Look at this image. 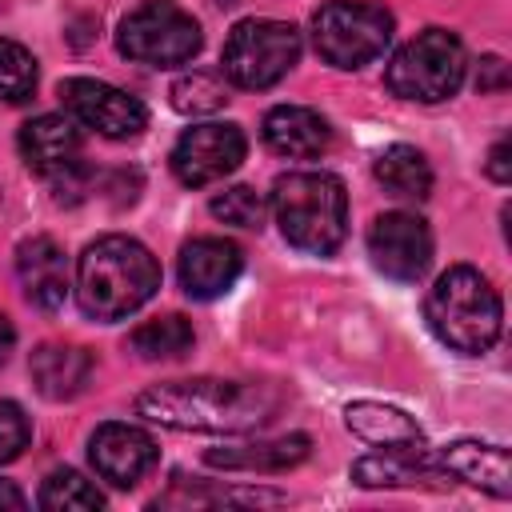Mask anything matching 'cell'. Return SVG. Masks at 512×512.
Instances as JSON below:
<instances>
[{
    "label": "cell",
    "mask_w": 512,
    "mask_h": 512,
    "mask_svg": "<svg viewBox=\"0 0 512 512\" xmlns=\"http://www.w3.org/2000/svg\"><path fill=\"white\" fill-rule=\"evenodd\" d=\"M488 176L496 184H508L512 180V168H508V140H496L492 152H488Z\"/></svg>",
    "instance_id": "obj_30"
},
{
    "label": "cell",
    "mask_w": 512,
    "mask_h": 512,
    "mask_svg": "<svg viewBox=\"0 0 512 512\" xmlns=\"http://www.w3.org/2000/svg\"><path fill=\"white\" fill-rule=\"evenodd\" d=\"M300 60V32L284 20H240L220 52V76L236 88L260 92L284 80Z\"/></svg>",
    "instance_id": "obj_6"
},
{
    "label": "cell",
    "mask_w": 512,
    "mask_h": 512,
    "mask_svg": "<svg viewBox=\"0 0 512 512\" xmlns=\"http://www.w3.org/2000/svg\"><path fill=\"white\" fill-rule=\"evenodd\" d=\"M272 216L292 248L332 256L348 232V192L332 172H284L272 184Z\"/></svg>",
    "instance_id": "obj_4"
},
{
    "label": "cell",
    "mask_w": 512,
    "mask_h": 512,
    "mask_svg": "<svg viewBox=\"0 0 512 512\" xmlns=\"http://www.w3.org/2000/svg\"><path fill=\"white\" fill-rule=\"evenodd\" d=\"M28 372H32V384L40 396L72 400L92 380V356L84 348H72V344H40L28 360Z\"/></svg>",
    "instance_id": "obj_19"
},
{
    "label": "cell",
    "mask_w": 512,
    "mask_h": 512,
    "mask_svg": "<svg viewBox=\"0 0 512 512\" xmlns=\"http://www.w3.org/2000/svg\"><path fill=\"white\" fill-rule=\"evenodd\" d=\"M136 412L176 432H248L272 416V396L240 380H168L140 392Z\"/></svg>",
    "instance_id": "obj_1"
},
{
    "label": "cell",
    "mask_w": 512,
    "mask_h": 512,
    "mask_svg": "<svg viewBox=\"0 0 512 512\" xmlns=\"http://www.w3.org/2000/svg\"><path fill=\"white\" fill-rule=\"evenodd\" d=\"M88 460H92L96 476L108 480L112 488H132L156 468L160 448L144 428L124 424V420H108V424H100L92 432Z\"/></svg>",
    "instance_id": "obj_12"
},
{
    "label": "cell",
    "mask_w": 512,
    "mask_h": 512,
    "mask_svg": "<svg viewBox=\"0 0 512 512\" xmlns=\"http://www.w3.org/2000/svg\"><path fill=\"white\" fill-rule=\"evenodd\" d=\"M244 268V252L224 240V236H196L180 248V260H176V272H180V288L192 296V300H216L224 296L236 276Z\"/></svg>",
    "instance_id": "obj_13"
},
{
    "label": "cell",
    "mask_w": 512,
    "mask_h": 512,
    "mask_svg": "<svg viewBox=\"0 0 512 512\" xmlns=\"http://www.w3.org/2000/svg\"><path fill=\"white\" fill-rule=\"evenodd\" d=\"M60 100L76 124L96 128L108 140H132L148 128V108L132 92L92 76H68L60 84Z\"/></svg>",
    "instance_id": "obj_9"
},
{
    "label": "cell",
    "mask_w": 512,
    "mask_h": 512,
    "mask_svg": "<svg viewBox=\"0 0 512 512\" xmlns=\"http://www.w3.org/2000/svg\"><path fill=\"white\" fill-rule=\"evenodd\" d=\"M244 152H248V140H244L240 124H224V120L192 124L172 148V172L180 184L204 188V184H216L228 172H236Z\"/></svg>",
    "instance_id": "obj_10"
},
{
    "label": "cell",
    "mask_w": 512,
    "mask_h": 512,
    "mask_svg": "<svg viewBox=\"0 0 512 512\" xmlns=\"http://www.w3.org/2000/svg\"><path fill=\"white\" fill-rule=\"evenodd\" d=\"M480 72H484V76H476V88L480 92H492V88H504L508 84V68H504L500 56H484L480 60Z\"/></svg>",
    "instance_id": "obj_29"
},
{
    "label": "cell",
    "mask_w": 512,
    "mask_h": 512,
    "mask_svg": "<svg viewBox=\"0 0 512 512\" xmlns=\"http://www.w3.org/2000/svg\"><path fill=\"white\" fill-rule=\"evenodd\" d=\"M12 344H16V332H12V324H8V316H0V360H8V352H12Z\"/></svg>",
    "instance_id": "obj_32"
},
{
    "label": "cell",
    "mask_w": 512,
    "mask_h": 512,
    "mask_svg": "<svg viewBox=\"0 0 512 512\" xmlns=\"http://www.w3.org/2000/svg\"><path fill=\"white\" fill-rule=\"evenodd\" d=\"M424 320L436 332L440 344H448L460 356H480L500 340L504 328V304L488 276H480L468 264H452L436 276V284L424 296Z\"/></svg>",
    "instance_id": "obj_3"
},
{
    "label": "cell",
    "mask_w": 512,
    "mask_h": 512,
    "mask_svg": "<svg viewBox=\"0 0 512 512\" xmlns=\"http://www.w3.org/2000/svg\"><path fill=\"white\" fill-rule=\"evenodd\" d=\"M24 504H28V496L12 480H0V508H24Z\"/></svg>",
    "instance_id": "obj_31"
},
{
    "label": "cell",
    "mask_w": 512,
    "mask_h": 512,
    "mask_svg": "<svg viewBox=\"0 0 512 512\" xmlns=\"http://www.w3.org/2000/svg\"><path fill=\"white\" fill-rule=\"evenodd\" d=\"M260 132H264V144L276 156H288V160H312V156H320L332 144L328 120L320 112L304 108V104H276V108H268Z\"/></svg>",
    "instance_id": "obj_15"
},
{
    "label": "cell",
    "mask_w": 512,
    "mask_h": 512,
    "mask_svg": "<svg viewBox=\"0 0 512 512\" xmlns=\"http://www.w3.org/2000/svg\"><path fill=\"white\" fill-rule=\"evenodd\" d=\"M212 216L224 220V224H236V228H260L264 224V212H268V200L248 188V184H236V188H224L220 196H212Z\"/></svg>",
    "instance_id": "obj_26"
},
{
    "label": "cell",
    "mask_w": 512,
    "mask_h": 512,
    "mask_svg": "<svg viewBox=\"0 0 512 512\" xmlns=\"http://www.w3.org/2000/svg\"><path fill=\"white\" fill-rule=\"evenodd\" d=\"M36 88V60L24 44L0 40V100H24Z\"/></svg>",
    "instance_id": "obj_27"
},
{
    "label": "cell",
    "mask_w": 512,
    "mask_h": 512,
    "mask_svg": "<svg viewBox=\"0 0 512 512\" xmlns=\"http://www.w3.org/2000/svg\"><path fill=\"white\" fill-rule=\"evenodd\" d=\"M368 256L388 280L416 284L432 264V232L416 212H380L368 228Z\"/></svg>",
    "instance_id": "obj_11"
},
{
    "label": "cell",
    "mask_w": 512,
    "mask_h": 512,
    "mask_svg": "<svg viewBox=\"0 0 512 512\" xmlns=\"http://www.w3.org/2000/svg\"><path fill=\"white\" fill-rule=\"evenodd\" d=\"M160 288L156 256L132 236H100L76 260V300L92 320H124Z\"/></svg>",
    "instance_id": "obj_2"
},
{
    "label": "cell",
    "mask_w": 512,
    "mask_h": 512,
    "mask_svg": "<svg viewBox=\"0 0 512 512\" xmlns=\"http://www.w3.org/2000/svg\"><path fill=\"white\" fill-rule=\"evenodd\" d=\"M200 44H204L200 24L184 8H176L172 0H148V4H140L136 12H128L120 20V32H116V48L128 60L152 64V68L188 64L200 52Z\"/></svg>",
    "instance_id": "obj_8"
},
{
    "label": "cell",
    "mask_w": 512,
    "mask_h": 512,
    "mask_svg": "<svg viewBox=\"0 0 512 512\" xmlns=\"http://www.w3.org/2000/svg\"><path fill=\"white\" fill-rule=\"evenodd\" d=\"M372 172H376L380 188L388 196H396V200H428V192H432V168H428L424 152L412 148V144L384 148L376 156V168Z\"/></svg>",
    "instance_id": "obj_22"
},
{
    "label": "cell",
    "mask_w": 512,
    "mask_h": 512,
    "mask_svg": "<svg viewBox=\"0 0 512 512\" xmlns=\"http://www.w3.org/2000/svg\"><path fill=\"white\" fill-rule=\"evenodd\" d=\"M392 12L372 0H328L312 16V44L332 68H364L384 56Z\"/></svg>",
    "instance_id": "obj_7"
},
{
    "label": "cell",
    "mask_w": 512,
    "mask_h": 512,
    "mask_svg": "<svg viewBox=\"0 0 512 512\" xmlns=\"http://www.w3.org/2000/svg\"><path fill=\"white\" fill-rule=\"evenodd\" d=\"M432 472H436V460L428 456L424 440L380 444L376 452H368L352 464V480L360 488H400V484H416Z\"/></svg>",
    "instance_id": "obj_18"
},
{
    "label": "cell",
    "mask_w": 512,
    "mask_h": 512,
    "mask_svg": "<svg viewBox=\"0 0 512 512\" xmlns=\"http://www.w3.org/2000/svg\"><path fill=\"white\" fill-rule=\"evenodd\" d=\"M28 436H32V428H28L24 408L12 400H0V464L16 460L28 448Z\"/></svg>",
    "instance_id": "obj_28"
},
{
    "label": "cell",
    "mask_w": 512,
    "mask_h": 512,
    "mask_svg": "<svg viewBox=\"0 0 512 512\" xmlns=\"http://www.w3.org/2000/svg\"><path fill=\"white\" fill-rule=\"evenodd\" d=\"M436 468H444L448 476L472 484V488H484L492 496H508L512 492V480H508V448L504 444H480V440H456V444H444L440 456H436Z\"/></svg>",
    "instance_id": "obj_17"
},
{
    "label": "cell",
    "mask_w": 512,
    "mask_h": 512,
    "mask_svg": "<svg viewBox=\"0 0 512 512\" xmlns=\"http://www.w3.org/2000/svg\"><path fill=\"white\" fill-rule=\"evenodd\" d=\"M308 456V436H280V440H248L232 448H208L204 460L228 472H284Z\"/></svg>",
    "instance_id": "obj_20"
},
{
    "label": "cell",
    "mask_w": 512,
    "mask_h": 512,
    "mask_svg": "<svg viewBox=\"0 0 512 512\" xmlns=\"http://www.w3.org/2000/svg\"><path fill=\"white\" fill-rule=\"evenodd\" d=\"M16 276L24 296L44 312H56L68 300V256L52 236H28L16 248Z\"/></svg>",
    "instance_id": "obj_14"
},
{
    "label": "cell",
    "mask_w": 512,
    "mask_h": 512,
    "mask_svg": "<svg viewBox=\"0 0 512 512\" xmlns=\"http://www.w3.org/2000/svg\"><path fill=\"white\" fill-rule=\"evenodd\" d=\"M192 340H196L192 336V324L184 316H176V312L156 316V320H144L128 336V344H132V352L140 360H176V356H184L192 348Z\"/></svg>",
    "instance_id": "obj_23"
},
{
    "label": "cell",
    "mask_w": 512,
    "mask_h": 512,
    "mask_svg": "<svg viewBox=\"0 0 512 512\" xmlns=\"http://www.w3.org/2000/svg\"><path fill=\"white\" fill-rule=\"evenodd\" d=\"M20 156L32 172L40 176H56L64 172L68 164H76L80 156V128L72 116H60V112H44L36 120H28L20 128Z\"/></svg>",
    "instance_id": "obj_16"
},
{
    "label": "cell",
    "mask_w": 512,
    "mask_h": 512,
    "mask_svg": "<svg viewBox=\"0 0 512 512\" xmlns=\"http://www.w3.org/2000/svg\"><path fill=\"white\" fill-rule=\"evenodd\" d=\"M464 72H468V56L460 36H452L448 28H424L404 48H396V56L384 68V84L400 100L440 104L460 92Z\"/></svg>",
    "instance_id": "obj_5"
},
{
    "label": "cell",
    "mask_w": 512,
    "mask_h": 512,
    "mask_svg": "<svg viewBox=\"0 0 512 512\" xmlns=\"http://www.w3.org/2000/svg\"><path fill=\"white\" fill-rule=\"evenodd\" d=\"M344 424L352 436H360L364 444H408V440H424L420 424L404 412V408H392V404H380V400H356L348 404L344 412Z\"/></svg>",
    "instance_id": "obj_21"
},
{
    "label": "cell",
    "mask_w": 512,
    "mask_h": 512,
    "mask_svg": "<svg viewBox=\"0 0 512 512\" xmlns=\"http://www.w3.org/2000/svg\"><path fill=\"white\" fill-rule=\"evenodd\" d=\"M36 504L48 508V512H72V508H84V512H88V508H100L104 496H100V488H96L92 480H84L80 472H72V468H56V472L40 484Z\"/></svg>",
    "instance_id": "obj_25"
},
{
    "label": "cell",
    "mask_w": 512,
    "mask_h": 512,
    "mask_svg": "<svg viewBox=\"0 0 512 512\" xmlns=\"http://www.w3.org/2000/svg\"><path fill=\"white\" fill-rule=\"evenodd\" d=\"M172 108L184 116H208L228 104V80L216 72H188L172 84Z\"/></svg>",
    "instance_id": "obj_24"
}]
</instances>
